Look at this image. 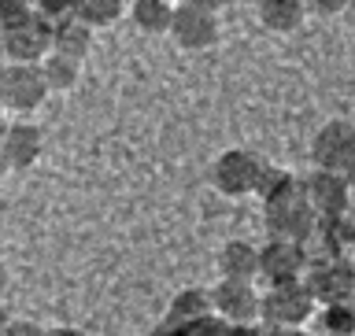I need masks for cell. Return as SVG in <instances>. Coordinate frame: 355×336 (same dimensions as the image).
<instances>
[{
	"label": "cell",
	"mask_w": 355,
	"mask_h": 336,
	"mask_svg": "<svg viewBox=\"0 0 355 336\" xmlns=\"http://www.w3.org/2000/svg\"><path fill=\"white\" fill-rule=\"evenodd\" d=\"M263 159L255 152L248 148H230V152H222L215 166H211V177H215V188L222 196H230V200H237V196H248L255 193V185H259V177H263Z\"/></svg>",
	"instance_id": "5"
},
{
	"label": "cell",
	"mask_w": 355,
	"mask_h": 336,
	"mask_svg": "<svg viewBox=\"0 0 355 336\" xmlns=\"http://www.w3.org/2000/svg\"><path fill=\"white\" fill-rule=\"evenodd\" d=\"M0 148H4L11 170H30L44 152V137L33 122H11L4 137H0Z\"/></svg>",
	"instance_id": "12"
},
{
	"label": "cell",
	"mask_w": 355,
	"mask_h": 336,
	"mask_svg": "<svg viewBox=\"0 0 355 336\" xmlns=\"http://www.w3.org/2000/svg\"><path fill=\"white\" fill-rule=\"evenodd\" d=\"M171 37H174L178 48H185V52H204L218 41V15L182 0V4L174 8V19H171Z\"/></svg>",
	"instance_id": "9"
},
{
	"label": "cell",
	"mask_w": 355,
	"mask_h": 336,
	"mask_svg": "<svg viewBox=\"0 0 355 336\" xmlns=\"http://www.w3.org/2000/svg\"><path fill=\"white\" fill-rule=\"evenodd\" d=\"M218 270L230 281H255L259 277V248L248 240H226L218 251Z\"/></svg>",
	"instance_id": "13"
},
{
	"label": "cell",
	"mask_w": 355,
	"mask_h": 336,
	"mask_svg": "<svg viewBox=\"0 0 355 336\" xmlns=\"http://www.w3.org/2000/svg\"><path fill=\"white\" fill-rule=\"evenodd\" d=\"M126 11V0H74V15L89 22L93 30H104V26H115Z\"/></svg>",
	"instance_id": "20"
},
{
	"label": "cell",
	"mask_w": 355,
	"mask_h": 336,
	"mask_svg": "<svg viewBox=\"0 0 355 336\" xmlns=\"http://www.w3.org/2000/svg\"><path fill=\"white\" fill-rule=\"evenodd\" d=\"M52 48L63 55H74V60H85L89 48H93V26L82 22L78 15L52 22Z\"/></svg>",
	"instance_id": "14"
},
{
	"label": "cell",
	"mask_w": 355,
	"mask_h": 336,
	"mask_svg": "<svg viewBox=\"0 0 355 336\" xmlns=\"http://www.w3.org/2000/svg\"><path fill=\"white\" fill-rule=\"evenodd\" d=\"M4 336H44V329L37 326V321H30V318H11V326Z\"/></svg>",
	"instance_id": "25"
},
{
	"label": "cell",
	"mask_w": 355,
	"mask_h": 336,
	"mask_svg": "<svg viewBox=\"0 0 355 336\" xmlns=\"http://www.w3.org/2000/svg\"><path fill=\"white\" fill-rule=\"evenodd\" d=\"M0 37L11 63H41L52 52V22L33 8H22L8 22H0Z\"/></svg>",
	"instance_id": "1"
},
{
	"label": "cell",
	"mask_w": 355,
	"mask_h": 336,
	"mask_svg": "<svg viewBox=\"0 0 355 336\" xmlns=\"http://www.w3.org/2000/svg\"><path fill=\"white\" fill-rule=\"evenodd\" d=\"M307 4V11H315V15H340L344 11V4H348V0H304Z\"/></svg>",
	"instance_id": "24"
},
{
	"label": "cell",
	"mask_w": 355,
	"mask_h": 336,
	"mask_svg": "<svg viewBox=\"0 0 355 336\" xmlns=\"http://www.w3.org/2000/svg\"><path fill=\"white\" fill-rule=\"evenodd\" d=\"M44 336H85V333L74 326H55V329H44Z\"/></svg>",
	"instance_id": "28"
},
{
	"label": "cell",
	"mask_w": 355,
	"mask_h": 336,
	"mask_svg": "<svg viewBox=\"0 0 355 336\" xmlns=\"http://www.w3.org/2000/svg\"><path fill=\"white\" fill-rule=\"evenodd\" d=\"M259 303H263V296L255 292V281H230V277H222V281L211 288V307H215V315L222 321H230V326L259 321Z\"/></svg>",
	"instance_id": "10"
},
{
	"label": "cell",
	"mask_w": 355,
	"mask_h": 336,
	"mask_svg": "<svg viewBox=\"0 0 355 336\" xmlns=\"http://www.w3.org/2000/svg\"><path fill=\"white\" fill-rule=\"evenodd\" d=\"M241 4H259V0H241Z\"/></svg>",
	"instance_id": "37"
},
{
	"label": "cell",
	"mask_w": 355,
	"mask_h": 336,
	"mask_svg": "<svg viewBox=\"0 0 355 336\" xmlns=\"http://www.w3.org/2000/svg\"><path fill=\"white\" fill-rule=\"evenodd\" d=\"M8 63V52H4V37H0V67Z\"/></svg>",
	"instance_id": "36"
},
{
	"label": "cell",
	"mask_w": 355,
	"mask_h": 336,
	"mask_svg": "<svg viewBox=\"0 0 355 336\" xmlns=\"http://www.w3.org/2000/svg\"><path fill=\"white\" fill-rule=\"evenodd\" d=\"M130 19L141 33H171L174 4L171 0H133Z\"/></svg>",
	"instance_id": "19"
},
{
	"label": "cell",
	"mask_w": 355,
	"mask_h": 336,
	"mask_svg": "<svg viewBox=\"0 0 355 336\" xmlns=\"http://www.w3.org/2000/svg\"><path fill=\"white\" fill-rule=\"evenodd\" d=\"M30 8L37 11L41 19H49V22H60L67 15H74V0H33Z\"/></svg>",
	"instance_id": "23"
},
{
	"label": "cell",
	"mask_w": 355,
	"mask_h": 336,
	"mask_svg": "<svg viewBox=\"0 0 355 336\" xmlns=\"http://www.w3.org/2000/svg\"><path fill=\"white\" fill-rule=\"evenodd\" d=\"M41 74H44V85H49V93H71L78 85V78H82V60H74V55H63V52H49L41 60Z\"/></svg>",
	"instance_id": "17"
},
{
	"label": "cell",
	"mask_w": 355,
	"mask_h": 336,
	"mask_svg": "<svg viewBox=\"0 0 355 336\" xmlns=\"http://www.w3.org/2000/svg\"><path fill=\"white\" fill-rule=\"evenodd\" d=\"M270 336H311L304 326H293V329H270Z\"/></svg>",
	"instance_id": "30"
},
{
	"label": "cell",
	"mask_w": 355,
	"mask_h": 336,
	"mask_svg": "<svg viewBox=\"0 0 355 336\" xmlns=\"http://www.w3.org/2000/svg\"><path fill=\"white\" fill-rule=\"evenodd\" d=\"M322 329H326V336H355V296L326 303V310H322Z\"/></svg>",
	"instance_id": "21"
},
{
	"label": "cell",
	"mask_w": 355,
	"mask_h": 336,
	"mask_svg": "<svg viewBox=\"0 0 355 336\" xmlns=\"http://www.w3.org/2000/svg\"><path fill=\"white\" fill-rule=\"evenodd\" d=\"M230 336H270V326H259V321H244V326H230Z\"/></svg>",
	"instance_id": "26"
},
{
	"label": "cell",
	"mask_w": 355,
	"mask_h": 336,
	"mask_svg": "<svg viewBox=\"0 0 355 336\" xmlns=\"http://www.w3.org/2000/svg\"><path fill=\"white\" fill-rule=\"evenodd\" d=\"M255 196L263 200V207L285 204V200H293V196H304V182H300L296 174L282 170V166H270V163H266L259 185H255Z\"/></svg>",
	"instance_id": "16"
},
{
	"label": "cell",
	"mask_w": 355,
	"mask_h": 336,
	"mask_svg": "<svg viewBox=\"0 0 355 336\" xmlns=\"http://www.w3.org/2000/svg\"><path fill=\"white\" fill-rule=\"evenodd\" d=\"M148 336H182V326H174V321H166V318H163L159 326H155V329L148 333Z\"/></svg>",
	"instance_id": "27"
},
{
	"label": "cell",
	"mask_w": 355,
	"mask_h": 336,
	"mask_svg": "<svg viewBox=\"0 0 355 336\" xmlns=\"http://www.w3.org/2000/svg\"><path fill=\"white\" fill-rule=\"evenodd\" d=\"M49 96V85H44L41 63H4L0 67V107L15 111V115H26V111H37Z\"/></svg>",
	"instance_id": "3"
},
{
	"label": "cell",
	"mask_w": 355,
	"mask_h": 336,
	"mask_svg": "<svg viewBox=\"0 0 355 336\" xmlns=\"http://www.w3.org/2000/svg\"><path fill=\"white\" fill-rule=\"evenodd\" d=\"M318 299L311 296V288L304 281H288V285H270V292L259 303V321L270 329H293L307 326V318L315 315Z\"/></svg>",
	"instance_id": "2"
},
{
	"label": "cell",
	"mask_w": 355,
	"mask_h": 336,
	"mask_svg": "<svg viewBox=\"0 0 355 336\" xmlns=\"http://www.w3.org/2000/svg\"><path fill=\"white\" fill-rule=\"evenodd\" d=\"M307 248L296 240L270 237L259 248V277L266 285H288V281H304L307 274Z\"/></svg>",
	"instance_id": "6"
},
{
	"label": "cell",
	"mask_w": 355,
	"mask_h": 336,
	"mask_svg": "<svg viewBox=\"0 0 355 336\" xmlns=\"http://www.w3.org/2000/svg\"><path fill=\"white\" fill-rule=\"evenodd\" d=\"M4 296H8V266L0 263V303H4Z\"/></svg>",
	"instance_id": "32"
},
{
	"label": "cell",
	"mask_w": 355,
	"mask_h": 336,
	"mask_svg": "<svg viewBox=\"0 0 355 336\" xmlns=\"http://www.w3.org/2000/svg\"><path fill=\"white\" fill-rule=\"evenodd\" d=\"M311 159L322 170H340V174L348 170L355 163V122H348V118L326 122L315 133V141H311Z\"/></svg>",
	"instance_id": "7"
},
{
	"label": "cell",
	"mask_w": 355,
	"mask_h": 336,
	"mask_svg": "<svg viewBox=\"0 0 355 336\" xmlns=\"http://www.w3.org/2000/svg\"><path fill=\"white\" fill-rule=\"evenodd\" d=\"M304 285L311 288V296H315L322 307L337 303V299H348V296H355V263L348 259V251L329 255V259H311L307 274H304Z\"/></svg>",
	"instance_id": "4"
},
{
	"label": "cell",
	"mask_w": 355,
	"mask_h": 336,
	"mask_svg": "<svg viewBox=\"0 0 355 336\" xmlns=\"http://www.w3.org/2000/svg\"><path fill=\"white\" fill-rule=\"evenodd\" d=\"M182 336H230V321H222L218 315H207L182 326Z\"/></svg>",
	"instance_id": "22"
},
{
	"label": "cell",
	"mask_w": 355,
	"mask_h": 336,
	"mask_svg": "<svg viewBox=\"0 0 355 336\" xmlns=\"http://www.w3.org/2000/svg\"><path fill=\"white\" fill-rule=\"evenodd\" d=\"M11 170V163H8V155H4V148H0V177H4Z\"/></svg>",
	"instance_id": "33"
},
{
	"label": "cell",
	"mask_w": 355,
	"mask_h": 336,
	"mask_svg": "<svg viewBox=\"0 0 355 336\" xmlns=\"http://www.w3.org/2000/svg\"><path fill=\"white\" fill-rule=\"evenodd\" d=\"M8 326H11V310H8L4 303H0V336L8 333Z\"/></svg>",
	"instance_id": "31"
},
{
	"label": "cell",
	"mask_w": 355,
	"mask_h": 336,
	"mask_svg": "<svg viewBox=\"0 0 355 336\" xmlns=\"http://www.w3.org/2000/svg\"><path fill=\"white\" fill-rule=\"evenodd\" d=\"M344 177H348V185H352V188H355V163H352V166H348V170H344Z\"/></svg>",
	"instance_id": "35"
},
{
	"label": "cell",
	"mask_w": 355,
	"mask_h": 336,
	"mask_svg": "<svg viewBox=\"0 0 355 336\" xmlns=\"http://www.w3.org/2000/svg\"><path fill=\"white\" fill-rule=\"evenodd\" d=\"M259 22L270 33H293L304 26L307 19V4L304 0H259Z\"/></svg>",
	"instance_id": "15"
},
{
	"label": "cell",
	"mask_w": 355,
	"mask_h": 336,
	"mask_svg": "<svg viewBox=\"0 0 355 336\" xmlns=\"http://www.w3.org/2000/svg\"><path fill=\"white\" fill-rule=\"evenodd\" d=\"M185 4H196V8H204V11H222V4H226V0H185Z\"/></svg>",
	"instance_id": "29"
},
{
	"label": "cell",
	"mask_w": 355,
	"mask_h": 336,
	"mask_svg": "<svg viewBox=\"0 0 355 336\" xmlns=\"http://www.w3.org/2000/svg\"><path fill=\"white\" fill-rule=\"evenodd\" d=\"M263 211H266V233H270V237H282V240L304 244L318 226V215H315V207L307 204V196H293V200H285V204H270Z\"/></svg>",
	"instance_id": "11"
},
{
	"label": "cell",
	"mask_w": 355,
	"mask_h": 336,
	"mask_svg": "<svg viewBox=\"0 0 355 336\" xmlns=\"http://www.w3.org/2000/svg\"><path fill=\"white\" fill-rule=\"evenodd\" d=\"M8 126H11V122H8V111L0 107V137H4V130H8Z\"/></svg>",
	"instance_id": "34"
},
{
	"label": "cell",
	"mask_w": 355,
	"mask_h": 336,
	"mask_svg": "<svg viewBox=\"0 0 355 336\" xmlns=\"http://www.w3.org/2000/svg\"><path fill=\"white\" fill-rule=\"evenodd\" d=\"M207 315H215V307H211V292H204V288H182L166 307V321H174V326H189V321Z\"/></svg>",
	"instance_id": "18"
},
{
	"label": "cell",
	"mask_w": 355,
	"mask_h": 336,
	"mask_svg": "<svg viewBox=\"0 0 355 336\" xmlns=\"http://www.w3.org/2000/svg\"><path fill=\"white\" fill-rule=\"evenodd\" d=\"M304 196H307V204L315 207L318 218H337L352 207L355 188L348 185V177L340 170H322V166H315V174L304 182Z\"/></svg>",
	"instance_id": "8"
}]
</instances>
